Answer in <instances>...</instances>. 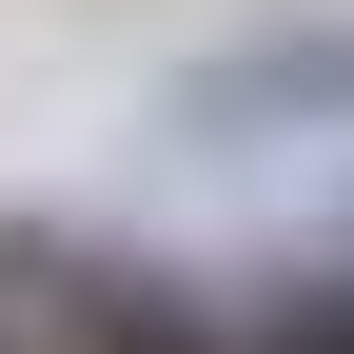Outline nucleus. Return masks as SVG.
<instances>
[{
	"mask_svg": "<svg viewBox=\"0 0 354 354\" xmlns=\"http://www.w3.org/2000/svg\"><path fill=\"white\" fill-rule=\"evenodd\" d=\"M0 295L39 315V354H256L236 295L158 276V256H99V236H59V216H20V236H0Z\"/></svg>",
	"mask_w": 354,
	"mask_h": 354,
	"instance_id": "1",
	"label": "nucleus"
},
{
	"mask_svg": "<svg viewBox=\"0 0 354 354\" xmlns=\"http://www.w3.org/2000/svg\"><path fill=\"white\" fill-rule=\"evenodd\" d=\"M276 118H354V39H276V59L177 79V138H276Z\"/></svg>",
	"mask_w": 354,
	"mask_h": 354,
	"instance_id": "2",
	"label": "nucleus"
},
{
	"mask_svg": "<svg viewBox=\"0 0 354 354\" xmlns=\"http://www.w3.org/2000/svg\"><path fill=\"white\" fill-rule=\"evenodd\" d=\"M256 354H354V276H295V295H256Z\"/></svg>",
	"mask_w": 354,
	"mask_h": 354,
	"instance_id": "3",
	"label": "nucleus"
}]
</instances>
